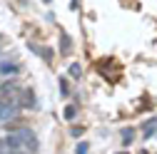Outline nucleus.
<instances>
[{
	"label": "nucleus",
	"instance_id": "7",
	"mask_svg": "<svg viewBox=\"0 0 157 154\" xmlns=\"http://www.w3.org/2000/svg\"><path fill=\"white\" fill-rule=\"evenodd\" d=\"M87 149H90V147H87V142H80V144L75 147V154H87Z\"/></svg>",
	"mask_w": 157,
	"mask_h": 154
},
{
	"label": "nucleus",
	"instance_id": "13",
	"mask_svg": "<svg viewBox=\"0 0 157 154\" xmlns=\"http://www.w3.org/2000/svg\"><path fill=\"white\" fill-rule=\"evenodd\" d=\"M0 45H3V35H0Z\"/></svg>",
	"mask_w": 157,
	"mask_h": 154
},
{
	"label": "nucleus",
	"instance_id": "10",
	"mask_svg": "<svg viewBox=\"0 0 157 154\" xmlns=\"http://www.w3.org/2000/svg\"><path fill=\"white\" fill-rule=\"evenodd\" d=\"M155 127H157V122H155V119H152V122H150V124H147V129H145V137H150V134H152V132H155Z\"/></svg>",
	"mask_w": 157,
	"mask_h": 154
},
{
	"label": "nucleus",
	"instance_id": "8",
	"mask_svg": "<svg viewBox=\"0 0 157 154\" xmlns=\"http://www.w3.org/2000/svg\"><path fill=\"white\" fill-rule=\"evenodd\" d=\"M70 75H72V77H80V65H77V62L70 65Z\"/></svg>",
	"mask_w": 157,
	"mask_h": 154
},
{
	"label": "nucleus",
	"instance_id": "3",
	"mask_svg": "<svg viewBox=\"0 0 157 154\" xmlns=\"http://www.w3.org/2000/svg\"><path fill=\"white\" fill-rule=\"evenodd\" d=\"M5 142H8V152H10V154H28V152H25L20 144H17L13 137H5Z\"/></svg>",
	"mask_w": 157,
	"mask_h": 154
},
{
	"label": "nucleus",
	"instance_id": "9",
	"mask_svg": "<svg viewBox=\"0 0 157 154\" xmlns=\"http://www.w3.org/2000/svg\"><path fill=\"white\" fill-rule=\"evenodd\" d=\"M75 112H77L75 107H65V119H72V117H75Z\"/></svg>",
	"mask_w": 157,
	"mask_h": 154
},
{
	"label": "nucleus",
	"instance_id": "4",
	"mask_svg": "<svg viewBox=\"0 0 157 154\" xmlns=\"http://www.w3.org/2000/svg\"><path fill=\"white\" fill-rule=\"evenodd\" d=\"M23 105L30 107V109L35 107V94H33V90H25V92H23Z\"/></svg>",
	"mask_w": 157,
	"mask_h": 154
},
{
	"label": "nucleus",
	"instance_id": "11",
	"mask_svg": "<svg viewBox=\"0 0 157 154\" xmlns=\"http://www.w3.org/2000/svg\"><path fill=\"white\" fill-rule=\"evenodd\" d=\"M70 132H72V137H80V134H82V127H72Z\"/></svg>",
	"mask_w": 157,
	"mask_h": 154
},
{
	"label": "nucleus",
	"instance_id": "5",
	"mask_svg": "<svg viewBox=\"0 0 157 154\" xmlns=\"http://www.w3.org/2000/svg\"><path fill=\"white\" fill-rule=\"evenodd\" d=\"M135 142V129L132 127H125L122 129V144H132Z\"/></svg>",
	"mask_w": 157,
	"mask_h": 154
},
{
	"label": "nucleus",
	"instance_id": "6",
	"mask_svg": "<svg viewBox=\"0 0 157 154\" xmlns=\"http://www.w3.org/2000/svg\"><path fill=\"white\" fill-rule=\"evenodd\" d=\"M70 47H72V45H70V37L63 35V37H60V50H63V52H70Z\"/></svg>",
	"mask_w": 157,
	"mask_h": 154
},
{
	"label": "nucleus",
	"instance_id": "14",
	"mask_svg": "<svg viewBox=\"0 0 157 154\" xmlns=\"http://www.w3.org/2000/svg\"><path fill=\"white\" fill-rule=\"evenodd\" d=\"M45 3H50V0H45Z\"/></svg>",
	"mask_w": 157,
	"mask_h": 154
},
{
	"label": "nucleus",
	"instance_id": "2",
	"mask_svg": "<svg viewBox=\"0 0 157 154\" xmlns=\"http://www.w3.org/2000/svg\"><path fill=\"white\" fill-rule=\"evenodd\" d=\"M17 114H20V102H17V100L0 102V119H3V122H13Z\"/></svg>",
	"mask_w": 157,
	"mask_h": 154
},
{
	"label": "nucleus",
	"instance_id": "12",
	"mask_svg": "<svg viewBox=\"0 0 157 154\" xmlns=\"http://www.w3.org/2000/svg\"><path fill=\"white\" fill-rule=\"evenodd\" d=\"M60 90H63V94H67V82H65V77H63V82H60Z\"/></svg>",
	"mask_w": 157,
	"mask_h": 154
},
{
	"label": "nucleus",
	"instance_id": "1",
	"mask_svg": "<svg viewBox=\"0 0 157 154\" xmlns=\"http://www.w3.org/2000/svg\"><path fill=\"white\" fill-rule=\"evenodd\" d=\"M10 137L20 144L28 154H33V152H37V147H40V142H37V137H35V132L33 129H28V127H23V129H17L15 134H10Z\"/></svg>",
	"mask_w": 157,
	"mask_h": 154
}]
</instances>
